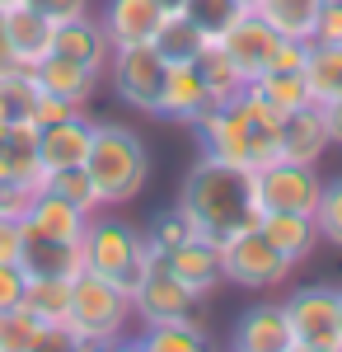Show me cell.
Here are the masks:
<instances>
[{
    "instance_id": "cell-1",
    "label": "cell",
    "mask_w": 342,
    "mask_h": 352,
    "mask_svg": "<svg viewBox=\"0 0 342 352\" xmlns=\"http://www.w3.org/2000/svg\"><path fill=\"white\" fill-rule=\"evenodd\" d=\"M179 207L202 226L207 240H225L235 230H249L263 221V202H258V174L253 169H239L225 160H202L187 169L183 192H179Z\"/></svg>"
},
{
    "instance_id": "cell-2",
    "label": "cell",
    "mask_w": 342,
    "mask_h": 352,
    "mask_svg": "<svg viewBox=\"0 0 342 352\" xmlns=\"http://www.w3.org/2000/svg\"><path fill=\"white\" fill-rule=\"evenodd\" d=\"M277 127H282V118H272L244 85L235 104H216L197 122V136H202V155L258 174L277 160Z\"/></svg>"
},
{
    "instance_id": "cell-3",
    "label": "cell",
    "mask_w": 342,
    "mask_h": 352,
    "mask_svg": "<svg viewBox=\"0 0 342 352\" xmlns=\"http://www.w3.org/2000/svg\"><path fill=\"white\" fill-rule=\"evenodd\" d=\"M84 174L104 207H127L150 184V151L122 122H94V141L84 155Z\"/></svg>"
},
{
    "instance_id": "cell-4",
    "label": "cell",
    "mask_w": 342,
    "mask_h": 352,
    "mask_svg": "<svg viewBox=\"0 0 342 352\" xmlns=\"http://www.w3.org/2000/svg\"><path fill=\"white\" fill-rule=\"evenodd\" d=\"M80 254H84V272L108 277V282L122 287L127 296L146 282V272L155 268V258H159L150 235H141L136 226H127V221H117V217H99V212L84 226Z\"/></svg>"
},
{
    "instance_id": "cell-5",
    "label": "cell",
    "mask_w": 342,
    "mask_h": 352,
    "mask_svg": "<svg viewBox=\"0 0 342 352\" xmlns=\"http://www.w3.org/2000/svg\"><path fill=\"white\" fill-rule=\"evenodd\" d=\"M132 320V296L122 287H113L99 272H80L71 282V310H66V324L76 329L84 343H108V338H122Z\"/></svg>"
},
{
    "instance_id": "cell-6",
    "label": "cell",
    "mask_w": 342,
    "mask_h": 352,
    "mask_svg": "<svg viewBox=\"0 0 342 352\" xmlns=\"http://www.w3.org/2000/svg\"><path fill=\"white\" fill-rule=\"evenodd\" d=\"M220 272H225V282H235V287L263 292V287L286 282L290 272H295V263L267 240L258 226H249V230H235V235L220 240Z\"/></svg>"
},
{
    "instance_id": "cell-7",
    "label": "cell",
    "mask_w": 342,
    "mask_h": 352,
    "mask_svg": "<svg viewBox=\"0 0 342 352\" xmlns=\"http://www.w3.org/2000/svg\"><path fill=\"white\" fill-rule=\"evenodd\" d=\"M108 80L127 109L155 118L159 113V89H164V56L155 47H113L108 56Z\"/></svg>"
},
{
    "instance_id": "cell-8",
    "label": "cell",
    "mask_w": 342,
    "mask_h": 352,
    "mask_svg": "<svg viewBox=\"0 0 342 352\" xmlns=\"http://www.w3.org/2000/svg\"><path fill=\"white\" fill-rule=\"evenodd\" d=\"M132 315L141 320V329H150V324H183V320H197V296L187 292L174 272H169L164 258H155V268L146 272V282L132 292Z\"/></svg>"
},
{
    "instance_id": "cell-9",
    "label": "cell",
    "mask_w": 342,
    "mask_h": 352,
    "mask_svg": "<svg viewBox=\"0 0 342 352\" xmlns=\"http://www.w3.org/2000/svg\"><path fill=\"white\" fill-rule=\"evenodd\" d=\"M323 179L315 174V164H286L272 160L267 169H258V202L263 212H305L315 217Z\"/></svg>"
},
{
    "instance_id": "cell-10",
    "label": "cell",
    "mask_w": 342,
    "mask_h": 352,
    "mask_svg": "<svg viewBox=\"0 0 342 352\" xmlns=\"http://www.w3.org/2000/svg\"><path fill=\"white\" fill-rule=\"evenodd\" d=\"M290 329H295V343L305 348H342V329H338V287H300L286 300Z\"/></svg>"
},
{
    "instance_id": "cell-11",
    "label": "cell",
    "mask_w": 342,
    "mask_h": 352,
    "mask_svg": "<svg viewBox=\"0 0 342 352\" xmlns=\"http://www.w3.org/2000/svg\"><path fill=\"white\" fill-rule=\"evenodd\" d=\"M216 47L235 61V71L244 76V80L253 85L258 76H267V66H272V56H277V47H282V38H277L258 14H239L235 24L220 33Z\"/></svg>"
},
{
    "instance_id": "cell-12",
    "label": "cell",
    "mask_w": 342,
    "mask_h": 352,
    "mask_svg": "<svg viewBox=\"0 0 342 352\" xmlns=\"http://www.w3.org/2000/svg\"><path fill=\"white\" fill-rule=\"evenodd\" d=\"M295 329H290L286 300H258L235 320V343L230 352H290Z\"/></svg>"
},
{
    "instance_id": "cell-13",
    "label": "cell",
    "mask_w": 342,
    "mask_h": 352,
    "mask_svg": "<svg viewBox=\"0 0 342 352\" xmlns=\"http://www.w3.org/2000/svg\"><path fill=\"white\" fill-rule=\"evenodd\" d=\"M211 109H216V104H211L202 76H197V61H192V66H164V89H159V113L155 118L197 127Z\"/></svg>"
},
{
    "instance_id": "cell-14",
    "label": "cell",
    "mask_w": 342,
    "mask_h": 352,
    "mask_svg": "<svg viewBox=\"0 0 342 352\" xmlns=\"http://www.w3.org/2000/svg\"><path fill=\"white\" fill-rule=\"evenodd\" d=\"M333 146V136H328V118L323 109H300L282 118V127H277V160L286 164H319V155Z\"/></svg>"
},
{
    "instance_id": "cell-15",
    "label": "cell",
    "mask_w": 342,
    "mask_h": 352,
    "mask_svg": "<svg viewBox=\"0 0 342 352\" xmlns=\"http://www.w3.org/2000/svg\"><path fill=\"white\" fill-rule=\"evenodd\" d=\"M5 33H10V56H14V66H24V71H38V66L52 56L56 24L47 14H38L33 5L5 10Z\"/></svg>"
},
{
    "instance_id": "cell-16",
    "label": "cell",
    "mask_w": 342,
    "mask_h": 352,
    "mask_svg": "<svg viewBox=\"0 0 342 352\" xmlns=\"http://www.w3.org/2000/svg\"><path fill=\"white\" fill-rule=\"evenodd\" d=\"M99 24H104L113 47H150L164 14H159L155 0H108Z\"/></svg>"
},
{
    "instance_id": "cell-17",
    "label": "cell",
    "mask_w": 342,
    "mask_h": 352,
    "mask_svg": "<svg viewBox=\"0 0 342 352\" xmlns=\"http://www.w3.org/2000/svg\"><path fill=\"white\" fill-rule=\"evenodd\" d=\"M89 141H94V122L76 113V118H61L52 127H38V160L47 174L56 169H80L89 155Z\"/></svg>"
},
{
    "instance_id": "cell-18",
    "label": "cell",
    "mask_w": 342,
    "mask_h": 352,
    "mask_svg": "<svg viewBox=\"0 0 342 352\" xmlns=\"http://www.w3.org/2000/svg\"><path fill=\"white\" fill-rule=\"evenodd\" d=\"M52 56H66V61H76V66H84V71L104 76L108 56H113V43H108L99 14H80V19H71V24H56Z\"/></svg>"
},
{
    "instance_id": "cell-19",
    "label": "cell",
    "mask_w": 342,
    "mask_h": 352,
    "mask_svg": "<svg viewBox=\"0 0 342 352\" xmlns=\"http://www.w3.org/2000/svg\"><path fill=\"white\" fill-rule=\"evenodd\" d=\"M84 226H89V212H80L76 202H66L61 192L43 188L33 212L24 217V230L28 235H43V240H56V244H80L84 240Z\"/></svg>"
},
{
    "instance_id": "cell-20",
    "label": "cell",
    "mask_w": 342,
    "mask_h": 352,
    "mask_svg": "<svg viewBox=\"0 0 342 352\" xmlns=\"http://www.w3.org/2000/svg\"><path fill=\"white\" fill-rule=\"evenodd\" d=\"M164 263H169V272H174V277H179L197 300L211 296V292L225 282V272H220V244H216V240L179 244V249H169V254H164Z\"/></svg>"
},
{
    "instance_id": "cell-21",
    "label": "cell",
    "mask_w": 342,
    "mask_h": 352,
    "mask_svg": "<svg viewBox=\"0 0 342 352\" xmlns=\"http://www.w3.org/2000/svg\"><path fill=\"white\" fill-rule=\"evenodd\" d=\"M19 268H24V277L76 282L80 272H84V254H80V244H56V240H43V235H28V230H24V244H19Z\"/></svg>"
},
{
    "instance_id": "cell-22",
    "label": "cell",
    "mask_w": 342,
    "mask_h": 352,
    "mask_svg": "<svg viewBox=\"0 0 342 352\" xmlns=\"http://www.w3.org/2000/svg\"><path fill=\"white\" fill-rule=\"evenodd\" d=\"M258 230H263L267 240H272L277 249H282V254H286L295 268H300V263L315 254L319 244H323V240H319L315 217H305V212H263Z\"/></svg>"
},
{
    "instance_id": "cell-23",
    "label": "cell",
    "mask_w": 342,
    "mask_h": 352,
    "mask_svg": "<svg viewBox=\"0 0 342 352\" xmlns=\"http://www.w3.org/2000/svg\"><path fill=\"white\" fill-rule=\"evenodd\" d=\"M300 76H305V89H310V104L315 109H328L333 99H342V47H333V43H310Z\"/></svg>"
},
{
    "instance_id": "cell-24",
    "label": "cell",
    "mask_w": 342,
    "mask_h": 352,
    "mask_svg": "<svg viewBox=\"0 0 342 352\" xmlns=\"http://www.w3.org/2000/svg\"><path fill=\"white\" fill-rule=\"evenodd\" d=\"M319 10H323V0H263L253 14H258L277 38L310 43V38H315V24H319Z\"/></svg>"
},
{
    "instance_id": "cell-25",
    "label": "cell",
    "mask_w": 342,
    "mask_h": 352,
    "mask_svg": "<svg viewBox=\"0 0 342 352\" xmlns=\"http://www.w3.org/2000/svg\"><path fill=\"white\" fill-rule=\"evenodd\" d=\"M99 80H104V76L84 71V66H76V61H66V56H47V61L38 66V85H43L47 94H56V99L76 104V109H84V104L94 99V89H99Z\"/></svg>"
},
{
    "instance_id": "cell-26",
    "label": "cell",
    "mask_w": 342,
    "mask_h": 352,
    "mask_svg": "<svg viewBox=\"0 0 342 352\" xmlns=\"http://www.w3.org/2000/svg\"><path fill=\"white\" fill-rule=\"evenodd\" d=\"M249 94L263 104L272 118H290V113L310 109V89H305V76L300 71H267L249 85Z\"/></svg>"
},
{
    "instance_id": "cell-27",
    "label": "cell",
    "mask_w": 342,
    "mask_h": 352,
    "mask_svg": "<svg viewBox=\"0 0 342 352\" xmlns=\"http://www.w3.org/2000/svg\"><path fill=\"white\" fill-rule=\"evenodd\" d=\"M150 47L164 56V66H192L197 56L207 52V38H202V28L192 24L187 14H174V19L159 24V33H155Z\"/></svg>"
},
{
    "instance_id": "cell-28",
    "label": "cell",
    "mask_w": 342,
    "mask_h": 352,
    "mask_svg": "<svg viewBox=\"0 0 342 352\" xmlns=\"http://www.w3.org/2000/svg\"><path fill=\"white\" fill-rule=\"evenodd\" d=\"M197 76H202V85H207L211 104H235L239 94H244V85H249L220 47H207V52L197 56Z\"/></svg>"
},
{
    "instance_id": "cell-29",
    "label": "cell",
    "mask_w": 342,
    "mask_h": 352,
    "mask_svg": "<svg viewBox=\"0 0 342 352\" xmlns=\"http://www.w3.org/2000/svg\"><path fill=\"white\" fill-rule=\"evenodd\" d=\"M141 348L146 352H211V343H207V324L202 320H183V324L141 329Z\"/></svg>"
},
{
    "instance_id": "cell-30",
    "label": "cell",
    "mask_w": 342,
    "mask_h": 352,
    "mask_svg": "<svg viewBox=\"0 0 342 352\" xmlns=\"http://www.w3.org/2000/svg\"><path fill=\"white\" fill-rule=\"evenodd\" d=\"M24 305L43 320V324H66V310H71V282H56V277H28Z\"/></svg>"
},
{
    "instance_id": "cell-31",
    "label": "cell",
    "mask_w": 342,
    "mask_h": 352,
    "mask_svg": "<svg viewBox=\"0 0 342 352\" xmlns=\"http://www.w3.org/2000/svg\"><path fill=\"white\" fill-rule=\"evenodd\" d=\"M192 240H207V235H202V226L187 217L179 202H174L169 212H159L155 226H150V244H155V254H159V258H164L169 249H179V244H192Z\"/></svg>"
},
{
    "instance_id": "cell-32",
    "label": "cell",
    "mask_w": 342,
    "mask_h": 352,
    "mask_svg": "<svg viewBox=\"0 0 342 352\" xmlns=\"http://www.w3.org/2000/svg\"><path fill=\"white\" fill-rule=\"evenodd\" d=\"M244 10H235V0H192L187 5V19L202 28V38H207V47H216L220 43V33L235 24Z\"/></svg>"
},
{
    "instance_id": "cell-33",
    "label": "cell",
    "mask_w": 342,
    "mask_h": 352,
    "mask_svg": "<svg viewBox=\"0 0 342 352\" xmlns=\"http://www.w3.org/2000/svg\"><path fill=\"white\" fill-rule=\"evenodd\" d=\"M47 188L61 192L66 202H76L80 212H104V202H99V192H94V184H89V174H84V164L80 169H56V174H47Z\"/></svg>"
},
{
    "instance_id": "cell-34",
    "label": "cell",
    "mask_w": 342,
    "mask_h": 352,
    "mask_svg": "<svg viewBox=\"0 0 342 352\" xmlns=\"http://www.w3.org/2000/svg\"><path fill=\"white\" fill-rule=\"evenodd\" d=\"M38 94H43V85H38V71H24V66H14V71L0 80V99H5L10 118H28V113H33V104H38Z\"/></svg>"
},
{
    "instance_id": "cell-35",
    "label": "cell",
    "mask_w": 342,
    "mask_h": 352,
    "mask_svg": "<svg viewBox=\"0 0 342 352\" xmlns=\"http://www.w3.org/2000/svg\"><path fill=\"white\" fill-rule=\"evenodd\" d=\"M43 320L28 310V305H14L0 315V352H28V343L38 338Z\"/></svg>"
},
{
    "instance_id": "cell-36",
    "label": "cell",
    "mask_w": 342,
    "mask_h": 352,
    "mask_svg": "<svg viewBox=\"0 0 342 352\" xmlns=\"http://www.w3.org/2000/svg\"><path fill=\"white\" fill-rule=\"evenodd\" d=\"M315 226H319V240L342 249V179H328L323 192H319V207H315Z\"/></svg>"
},
{
    "instance_id": "cell-37",
    "label": "cell",
    "mask_w": 342,
    "mask_h": 352,
    "mask_svg": "<svg viewBox=\"0 0 342 352\" xmlns=\"http://www.w3.org/2000/svg\"><path fill=\"white\" fill-rule=\"evenodd\" d=\"M84 348H89V343H84L71 324H43L38 338L28 343V352H84Z\"/></svg>"
},
{
    "instance_id": "cell-38",
    "label": "cell",
    "mask_w": 342,
    "mask_h": 352,
    "mask_svg": "<svg viewBox=\"0 0 342 352\" xmlns=\"http://www.w3.org/2000/svg\"><path fill=\"white\" fill-rule=\"evenodd\" d=\"M38 192H43L38 184H5L0 188V217L24 226V217L33 212V202H38Z\"/></svg>"
},
{
    "instance_id": "cell-39",
    "label": "cell",
    "mask_w": 342,
    "mask_h": 352,
    "mask_svg": "<svg viewBox=\"0 0 342 352\" xmlns=\"http://www.w3.org/2000/svg\"><path fill=\"white\" fill-rule=\"evenodd\" d=\"M76 113H84V109H76V104H66V99H56V94H38V104H33V113H28V122L33 127H52V122H61V118H76Z\"/></svg>"
},
{
    "instance_id": "cell-40",
    "label": "cell",
    "mask_w": 342,
    "mask_h": 352,
    "mask_svg": "<svg viewBox=\"0 0 342 352\" xmlns=\"http://www.w3.org/2000/svg\"><path fill=\"white\" fill-rule=\"evenodd\" d=\"M24 287H28V277L19 263H0V315L24 305Z\"/></svg>"
},
{
    "instance_id": "cell-41",
    "label": "cell",
    "mask_w": 342,
    "mask_h": 352,
    "mask_svg": "<svg viewBox=\"0 0 342 352\" xmlns=\"http://www.w3.org/2000/svg\"><path fill=\"white\" fill-rule=\"evenodd\" d=\"M38 14H47L52 24H71L80 14H89V0H28Z\"/></svg>"
},
{
    "instance_id": "cell-42",
    "label": "cell",
    "mask_w": 342,
    "mask_h": 352,
    "mask_svg": "<svg viewBox=\"0 0 342 352\" xmlns=\"http://www.w3.org/2000/svg\"><path fill=\"white\" fill-rule=\"evenodd\" d=\"M310 43H333V47H342V5H323L319 10V24H315V38Z\"/></svg>"
},
{
    "instance_id": "cell-43",
    "label": "cell",
    "mask_w": 342,
    "mask_h": 352,
    "mask_svg": "<svg viewBox=\"0 0 342 352\" xmlns=\"http://www.w3.org/2000/svg\"><path fill=\"white\" fill-rule=\"evenodd\" d=\"M19 244H24V226L0 217V263H19Z\"/></svg>"
},
{
    "instance_id": "cell-44",
    "label": "cell",
    "mask_w": 342,
    "mask_h": 352,
    "mask_svg": "<svg viewBox=\"0 0 342 352\" xmlns=\"http://www.w3.org/2000/svg\"><path fill=\"white\" fill-rule=\"evenodd\" d=\"M323 118H328V136H333V146H342V99H333V104L323 109Z\"/></svg>"
},
{
    "instance_id": "cell-45",
    "label": "cell",
    "mask_w": 342,
    "mask_h": 352,
    "mask_svg": "<svg viewBox=\"0 0 342 352\" xmlns=\"http://www.w3.org/2000/svg\"><path fill=\"white\" fill-rule=\"evenodd\" d=\"M84 352H136V338L122 333V338H108V343H89Z\"/></svg>"
},
{
    "instance_id": "cell-46",
    "label": "cell",
    "mask_w": 342,
    "mask_h": 352,
    "mask_svg": "<svg viewBox=\"0 0 342 352\" xmlns=\"http://www.w3.org/2000/svg\"><path fill=\"white\" fill-rule=\"evenodd\" d=\"M14 71V56H10V33H5V14H0V80Z\"/></svg>"
},
{
    "instance_id": "cell-47",
    "label": "cell",
    "mask_w": 342,
    "mask_h": 352,
    "mask_svg": "<svg viewBox=\"0 0 342 352\" xmlns=\"http://www.w3.org/2000/svg\"><path fill=\"white\" fill-rule=\"evenodd\" d=\"M159 5V14H164V19H174V14H187V5H192V0H155Z\"/></svg>"
},
{
    "instance_id": "cell-48",
    "label": "cell",
    "mask_w": 342,
    "mask_h": 352,
    "mask_svg": "<svg viewBox=\"0 0 342 352\" xmlns=\"http://www.w3.org/2000/svg\"><path fill=\"white\" fill-rule=\"evenodd\" d=\"M10 179H14V169H10V155H5V151H0V188H5V184H10Z\"/></svg>"
},
{
    "instance_id": "cell-49",
    "label": "cell",
    "mask_w": 342,
    "mask_h": 352,
    "mask_svg": "<svg viewBox=\"0 0 342 352\" xmlns=\"http://www.w3.org/2000/svg\"><path fill=\"white\" fill-rule=\"evenodd\" d=\"M10 122H14V118H10V109H5V99H0V141H5V132H10Z\"/></svg>"
},
{
    "instance_id": "cell-50",
    "label": "cell",
    "mask_w": 342,
    "mask_h": 352,
    "mask_svg": "<svg viewBox=\"0 0 342 352\" xmlns=\"http://www.w3.org/2000/svg\"><path fill=\"white\" fill-rule=\"evenodd\" d=\"M258 5H263V0H235V10H244V14H253Z\"/></svg>"
},
{
    "instance_id": "cell-51",
    "label": "cell",
    "mask_w": 342,
    "mask_h": 352,
    "mask_svg": "<svg viewBox=\"0 0 342 352\" xmlns=\"http://www.w3.org/2000/svg\"><path fill=\"white\" fill-rule=\"evenodd\" d=\"M290 352H342V348H305V343H295Z\"/></svg>"
},
{
    "instance_id": "cell-52",
    "label": "cell",
    "mask_w": 342,
    "mask_h": 352,
    "mask_svg": "<svg viewBox=\"0 0 342 352\" xmlns=\"http://www.w3.org/2000/svg\"><path fill=\"white\" fill-rule=\"evenodd\" d=\"M14 5H28V0H0V14H5V10H14Z\"/></svg>"
},
{
    "instance_id": "cell-53",
    "label": "cell",
    "mask_w": 342,
    "mask_h": 352,
    "mask_svg": "<svg viewBox=\"0 0 342 352\" xmlns=\"http://www.w3.org/2000/svg\"><path fill=\"white\" fill-rule=\"evenodd\" d=\"M338 329H342V287H338Z\"/></svg>"
},
{
    "instance_id": "cell-54",
    "label": "cell",
    "mask_w": 342,
    "mask_h": 352,
    "mask_svg": "<svg viewBox=\"0 0 342 352\" xmlns=\"http://www.w3.org/2000/svg\"><path fill=\"white\" fill-rule=\"evenodd\" d=\"M323 5H342V0H323Z\"/></svg>"
},
{
    "instance_id": "cell-55",
    "label": "cell",
    "mask_w": 342,
    "mask_h": 352,
    "mask_svg": "<svg viewBox=\"0 0 342 352\" xmlns=\"http://www.w3.org/2000/svg\"><path fill=\"white\" fill-rule=\"evenodd\" d=\"M136 352H146V348H141V338H136Z\"/></svg>"
}]
</instances>
